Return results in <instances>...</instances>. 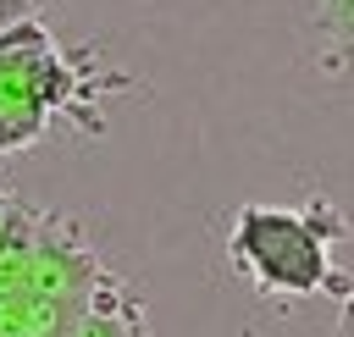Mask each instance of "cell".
<instances>
[{
  "mask_svg": "<svg viewBox=\"0 0 354 337\" xmlns=\"http://www.w3.org/2000/svg\"><path fill=\"white\" fill-rule=\"evenodd\" d=\"M343 238V221L315 199L304 210L282 204H243L227 227V260L232 271L277 304H304L315 293H348V276L332 260V243Z\"/></svg>",
  "mask_w": 354,
  "mask_h": 337,
  "instance_id": "obj_1",
  "label": "cell"
},
{
  "mask_svg": "<svg viewBox=\"0 0 354 337\" xmlns=\"http://www.w3.org/2000/svg\"><path fill=\"white\" fill-rule=\"evenodd\" d=\"M105 276L100 254L83 243V232L66 221V215H50L39 210V232H33V260H28V293L39 298H55V304H83L94 293V282Z\"/></svg>",
  "mask_w": 354,
  "mask_h": 337,
  "instance_id": "obj_2",
  "label": "cell"
},
{
  "mask_svg": "<svg viewBox=\"0 0 354 337\" xmlns=\"http://www.w3.org/2000/svg\"><path fill=\"white\" fill-rule=\"evenodd\" d=\"M66 337H149L144 304L105 271V276L94 282V293L77 304V315L66 320Z\"/></svg>",
  "mask_w": 354,
  "mask_h": 337,
  "instance_id": "obj_3",
  "label": "cell"
},
{
  "mask_svg": "<svg viewBox=\"0 0 354 337\" xmlns=\"http://www.w3.org/2000/svg\"><path fill=\"white\" fill-rule=\"evenodd\" d=\"M33 232H39V210H28L17 193L6 199L0 215V293L28 282V260H33Z\"/></svg>",
  "mask_w": 354,
  "mask_h": 337,
  "instance_id": "obj_4",
  "label": "cell"
},
{
  "mask_svg": "<svg viewBox=\"0 0 354 337\" xmlns=\"http://www.w3.org/2000/svg\"><path fill=\"white\" fill-rule=\"evenodd\" d=\"M28 11H39L33 0H0V28H11L17 17H28Z\"/></svg>",
  "mask_w": 354,
  "mask_h": 337,
  "instance_id": "obj_5",
  "label": "cell"
},
{
  "mask_svg": "<svg viewBox=\"0 0 354 337\" xmlns=\"http://www.w3.org/2000/svg\"><path fill=\"white\" fill-rule=\"evenodd\" d=\"M6 199H11V193H6V188H0V215H6Z\"/></svg>",
  "mask_w": 354,
  "mask_h": 337,
  "instance_id": "obj_6",
  "label": "cell"
},
{
  "mask_svg": "<svg viewBox=\"0 0 354 337\" xmlns=\"http://www.w3.org/2000/svg\"><path fill=\"white\" fill-rule=\"evenodd\" d=\"M33 6H44V0H33Z\"/></svg>",
  "mask_w": 354,
  "mask_h": 337,
  "instance_id": "obj_7",
  "label": "cell"
}]
</instances>
